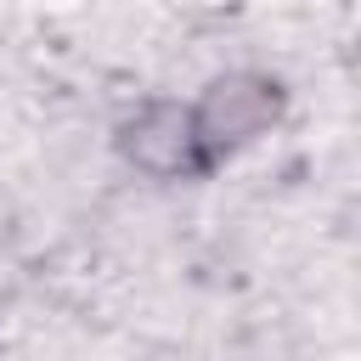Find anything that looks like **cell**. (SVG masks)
<instances>
[{
	"instance_id": "6da1fadb",
	"label": "cell",
	"mask_w": 361,
	"mask_h": 361,
	"mask_svg": "<svg viewBox=\"0 0 361 361\" xmlns=\"http://www.w3.org/2000/svg\"><path fill=\"white\" fill-rule=\"evenodd\" d=\"M271 118H276V85H265V79H220L203 96V107L192 113V135H203L209 147H231V141L259 135Z\"/></svg>"
},
{
	"instance_id": "7a4b0ae2",
	"label": "cell",
	"mask_w": 361,
	"mask_h": 361,
	"mask_svg": "<svg viewBox=\"0 0 361 361\" xmlns=\"http://www.w3.org/2000/svg\"><path fill=\"white\" fill-rule=\"evenodd\" d=\"M147 169H186V147H192V118H180V113H169V107H158V113H147L135 130H130V141H124Z\"/></svg>"
}]
</instances>
